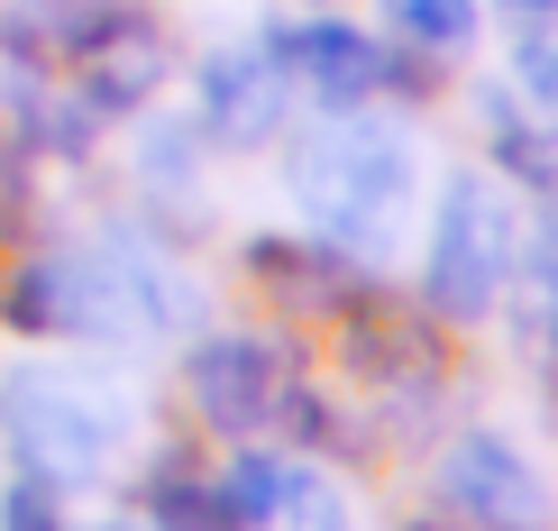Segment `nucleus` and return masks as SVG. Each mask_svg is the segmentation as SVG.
Here are the masks:
<instances>
[{"label": "nucleus", "mask_w": 558, "mask_h": 531, "mask_svg": "<svg viewBox=\"0 0 558 531\" xmlns=\"http://www.w3.org/2000/svg\"><path fill=\"white\" fill-rule=\"evenodd\" d=\"M239 266H247V285H257L284 321H339L357 293H376V285H385L366 257L330 248L320 229H312V239H284V229H266V239H247V248H239Z\"/></svg>", "instance_id": "obj_6"}, {"label": "nucleus", "mask_w": 558, "mask_h": 531, "mask_svg": "<svg viewBox=\"0 0 558 531\" xmlns=\"http://www.w3.org/2000/svg\"><path fill=\"white\" fill-rule=\"evenodd\" d=\"M293 349L266 330H211L193 358H183V395L193 412L220 431V441H257V431L284 422V395H293Z\"/></svg>", "instance_id": "obj_4"}, {"label": "nucleus", "mask_w": 558, "mask_h": 531, "mask_svg": "<svg viewBox=\"0 0 558 531\" xmlns=\"http://www.w3.org/2000/svg\"><path fill=\"white\" fill-rule=\"evenodd\" d=\"M202 137L211 147H266V137H284L293 129V74L275 64V46H211L202 56Z\"/></svg>", "instance_id": "obj_7"}, {"label": "nucleus", "mask_w": 558, "mask_h": 531, "mask_svg": "<svg viewBox=\"0 0 558 531\" xmlns=\"http://www.w3.org/2000/svg\"><path fill=\"white\" fill-rule=\"evenodd\" d=\"M166 74H174V37L156 28L147 10H129V0L101 19V37L74 56V92L101 110V120H120V110H147Z\"/></svg>", "instance_id": "obj_9"}, {"label": "nucleus", "mask_w": 558, "mask_h": 531, "mask_svg": "<svg viewBox=\"0 0 558 531\" xmlns=\"http://www.w3.org/2000/svg\"><path fill=\"white\" fill-rule=\"evenodd\" d=\"M385 37H403V46L449 64L476 46V0H385Z\"/></svg>", "instance_id": "obj_12"}, {"label": "nucleus", "mask_w": 558, "mask_h": 531, "mask_svg": "<svg viewBox=\"0 0 558 531\" xmlns=\"http://www.w3.org/2000/svg\"><path fill=\"white\" fill-rule=\"evenodd\" d=\"M495 10H513V19H549L558 0H495Z\"/></svg>", "instance_id": "obj_19"}, {"label": "nucleus", "mask_w": 558, "mask_h": 531, "mask_svg": "<svg viewBox=\"0 0 558 531\" xmlns=\"http://www.w3.org/2000/svg\"><path fill=\"white\" fill-rule=\"evenodd\" d=\"M312 10H330V0H312Z\"/></svg>", "instance_id": "obj_20"}, {"label": "nucleus", "mask_w": 558, "mask_h": 531, "mask_svg": "<svg viewBox=\"0 0 558 531\" xmlns=\"http://www.w3.org/2000/svg\"><path fill=\"white\" fill-rule=\"evenodd\" d=\"M513 92L558 120V28H549V19H522V37H513Z\"/></svg>", "instance_id": "obj_14"}, {"label": "nucleus", "mask_w": 558, "mask_h": 531, "mask_svg": "<svg viewBox=\"0 0 558 531\" xmlns=\"http://www.w3.org/2000/svg\"><path fill=\"white\" fill-rule=\"evenodd\" d=\"M284 531H348V504H339L330 486H312V476H302L293 504H284Z\"/></svg>", "instance_id": "obj_16"}, {"label": "nucleus", "mask_w": 558, "mask_h": 531, "mask_svg": "<svg viewBox=\"0 0 558 531\" xmlns=\"http://www.w3.org/2000/svg\"><path fill=\"white\" fill-rule=\"evenodd\" d=\"M339 349H348V376L366 385H439V366H449V321L430 303H393V293H357V303L339 312Z\"/></svg>", "instance_id": "obj_8"}, {"label": "nucleus", "mask_w": 558, "mask_h": 531, "mask_svg": "<svg viewBox=\"0 0 558 531\" xmlns=\"http://www.w3.org/2000/svg\"><path fill=\"white\" fill-rule=\"evenodd\" d=\"M211 486H220L229 531H266V522H284V504H293V486H302V468H293V458H275V449H239V458L211 476Z\"/></svg>", "instance_id": "obj_11"}, {"label": "nucleus", "mask_w": 558, "mask_h": 531, "mask_svg": "<svg viewBox=\"0 0 558 531\" xmlns=\"http://www.w3.org/2000/svg\"><path fill=\"white\" fill-rule=\"evenodd\" d=\"M0 531H64V495H56V476H19L10 495H0Z\"/></svg>", "instance_id": "obj_15"}, {"label": "nucleus", "mask_w": 558, "mask_h": 531, "mask_svg": "<svg viewBox=\"0 0 558 531\" xmlns=\"http://www.w3.org/2000/svg\"><path fill=\"white\" fill-rule=\"evenodd\" d=\"M476 129H485L495 174L513 183V193H531V212H549V202H558V120L531 110L513 83H485L476 92Z\"/></svg>", "instance_id": "obj_10"}, {"label": "nucleus", "mask_w": 558, "mask_h": 531, "mask_svg": "<svg viewBox=\"0 0 558 531\" xmlns=\"http://www.w3.org/2000/svg\"><path fill=\"white\" fill-rule=\"evenodd\" d=\"M393 531H468V522H458L449 504H430V514H412V522H393Z\"/></svg>", "instance_id": "obj_17"}, {"label": "nucleus", "mask_w": 558, "mask_h": 531, "mask_svg": "<svg viewBox=\"0 0 558 531\" xmlns=\"http://www.w3.org/2000/svg\"><path fill=\"white\" fill-rule=\"evenodd\" d=\"M284 183H293L302 220H312L320 239L376 266L385 248L403 239V212H412V193H422V147H412V129L385 120L376 101L366 110H330V120L293 147Z\"/></svg>", "instance_id": "obj_1"}, {"label": "nucleus", "mask_w": 558, "mask_h": 531, "mask_svg": "<svg viewBox=\"0 0 558 531\" xmlns=\"http://www.w3.org/2000/svg\"><path fill=\"white\" fill-rule=\"evenodd\" d=\"M430 486L468 531H549V514H558L541 458L513 449L504 431H458V441H439Z\"/></svg>", "instance_id": "obj_5"}, {"label": "nucleus", "mask_w": 558, "mask_h": 531, "mask_svg": "<svg viewBox=\"0 0 558 531\" xmlns=\"http://www.w3.org/2000/svg\"><path fill=\"white\" fill-rule=\"evenodd\" d=\"M0 431H10V449L28 458L37 476H56V486H74V476L110 468V449H120L110 403L83 395V385H64V376H46V366L0 376Z\"/></svg>", "instance_id": "obj_3"}, {"label": "nucleus", "mask_w": 558, "mask_h": 531, "mask_svg": "<svg viewBox=\"0 0 558 531\" xmlns=\"http://www.w3.org/2000/svg\"><path fill=\"white\" fill-rule=\"evenodd\" d=\"M541 385H549V412H558V339L541 349Z\"/></svg>", "instance_id": "obj_18"}, {"label": "nucleus", "mask_w": 558, "mask_h": 531, "mask_svg": "<svg viewBox=\"0 0 558 531\" xmlns=\"http://www.w3.org/2000/svg\"><path fill=\"white\" fill-rule=\"evenodd\" d=\"M147 522L156 531H229L220 486H211V476H193V468H156L147 476Z\"/></svg>", "instance_id": "obj_13"}, {"label": "nucleus", "mask_w": 558, "mask_h": 531, "mask_svg": "<svg viewBox=\"0 0 558 531\" xmlns=\"http://www.w3.org/2000/svg\"><path fill=\"white\" fill-rule=\"evenodd\" d=\"M522 193L495 166H468L439 183L430 202V239H422V303L449 321V330H476L513 303L522 275Z\"/></svg>", "instance_id": "obj_2"}]
</instances>
